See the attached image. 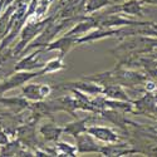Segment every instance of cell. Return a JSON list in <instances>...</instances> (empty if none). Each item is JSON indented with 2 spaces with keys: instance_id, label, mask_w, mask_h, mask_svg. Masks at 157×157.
<instances>
[{
  "instance_id": "cell-1",
  "label": "cell",
  "mask_w": 157,
  "mask_h": 157,
  "mask_svg": "<svg viewBox=\"0 0 157 157\" xmlns=\"http://www.w3.org/2000/svg\"><path fill=\"white\" fill-rule=\"evenodd\" d=\"M54 18V15L52 17H47L44 19H34V18H28L27 23L23 27L21 32H20V40L18 42V44L15 47L11 48V52L14 57L17 58L20 53H23V50L27 48L28 44H30L34 39L42 33V30L47 27V24Z\"/></svg>"
},
{
  "instance_id": "cell-2",
  "label": "cell",
  "mask_w": 157,
  "mask_h": 157,
  "mask_svg": "<svg viewBox=\"0 0 157 157\" xmlns=\"http://www.w3.org/2000/svg\"><path fill=\"white\" fill-rule=\"evenodd\" d=\"M43 74H45L43 68L38 71H18V72L13 71V73H10L8 77L0 81V96L5 94L11 89L23 87L25 83L32 81L33 78L40 77Z\"/></svg>"
},
{
  "instance_id": "cell-3",
  "label": "cell",
  "mask_w": 157,
  "mask_h": 157,
  "mask_svg": "<svg viewBox=\"0 0 157 157\" xmlns=\"http://www.w3.org/2000/svg\"><path fill=\"white\" fill-rule=\"evenodd\" d=\"M143 4L141 0H127L121 4H111L107 6L104 14H126V15H138L143 17Z\"/></svg>"
},
{
  "instance_id": "cell-4",
  "label": "cell",
  "mask_w": 157,
  "mask_h": 157,
  "mask_svg": "<svg viewBox=\"0 0 157 157\" xmlns=\"http://www.w3.org/2000/svg\"><path fill=\"white\" fill-rule=\"evenodd\" d=\"M45 52V48H36L28 56H24L17 64L14 65V71H38L42 69L45 63H42V53Z\"/></svg>"
},
{
  "instance_id": "cell-5",
  "label": "cell",
  "mask_w": 157,
  "mask_h": 157,
  "mask_svg": "<svg viewBox=\"0 0 157 157\" xmlns=\"http://www.w3.org/2000/svg\"><path fill=\"white\" fill-rule=\"evenodd\" d=\"M52 88L49 84H40V83H30L24 84L21 87V96L30 102L44 101L49 94H52Z\"/></svg>"
},
{
  "instance_id": "cell-6",
  "label": "cell",
  "mask_w": 157,
  "mask_h": 157,
  "mask_svg": "<svg viewBox=\"0 0 157 157\" xmlns=\"http://www.w3.org/2000/svg\"><path fill=\"white\" fill-rule=\"evenodd\" d=\"M75 146L78 153H99L102 147L97 143L96 138L88 132L81 133L75 137Z\"/></svg>"
},
{
  "instance_id": "cell-7",
  "label": "cell",
  "mask_w": 157,
  "mask_h": 157,
  "mask_svg": "<svg viewBox=\"0 0 157 157\" xmlns=\"http://www.w3.org/2000/svg\"><path fill=\"white\" fill-rule=\"evenodd\" d=\"M78 44V38L75 36H72V35H67L64 34L63 36L58 38V39H54L47 48H45V52H52V50H59L60 52V57L64 58V56L68 53V52Z\"/></svg>"
},
{
  "instance_id": "cell-8",
  "label": "cell",
  "mask_w": 157,
  "mask_h": 157,
  "mask_svg": "<svg viewBox=\"0 0 157 157\" xmlns=\"http://www.w3.org/2000/svg\"><path fill=\"white\" fill-rule=\"evenodd\" d=\"M87 132L92 135L96 140L104 142V143H114V142H118V140H120V136L117 135L113 129H111L108 127H103V126L88 127Z\"/></svg>"
},
{
  "instance_id": "cell-9",
  "label": "cell",
  "mask_w": 157,
  "mask_h": 157,
  "mask_svg": "<svg viewBox=\"0 0 157 157\" xmlns=\"http://www.w3.org/2000/svg\"><path fill=\"white\" fill-rule=\"evenodd\" d=\"M0 104L8 108H11L15 113L29 109L30 107V102L27 98H24L23 96L21 97H8V98L0 96Z\"/></svg>"
},
{
  "instance_id": "cell-10",
  "label": "cell",
  "mask_w": 157,
  "mask_h": 157,
  "mask_svg": "<svg viewBox=\"0 0 157 157\" xmlns=\"http://www.w3.org/2000/svg\"><path fill=\"white\" fill-rule=\"evenodd\" d=\"M15 135H18V140L24 143L25 146H30L33 143L36 142V137H35V128H34V123H25L20 127H18L15 129Z\"/></svg>"
},
{
  "instance_id": "cell-11",
  "label": "cell",
  "mask_w": 157,
  "mask_h": 157,
  "mask_svg": "<svg viewBox=\"0 0 157 157\" xmlns=\"http://www.w3.org/2000/svg\"><path fill=\"white\" fill-rule=\"evenodd\" d=\"M135 152H137V150H131L126 143L117 145V142H114V143H108L107 146H102L99 153L102 156L111 157V156H123L126 153H135Z\"/></svg>"
},
{
  "instance_id": "cell-12",
  "label": "cell",
  "mask_w": 157,
  "mask_h": 157,
  "mask_svg": "<svg viewBox=\"0 0 157 157\" xmlns=\"http://www.w3.org/2000/svg\"><path fill=\"white\" fill-rule=\"evenodd\" d=\"M39 133L49 142H58L60 136L64 133V127L57 126L56 123H47L39 128Z\"/></svg>"
},
{
  "instance_id": "cell-13",
  "label": "cell",
  "mask_w": 157,
  "mask_h": 157,
  "mask_svg": "<svg viewBox=\"0 0 157 157\" xmlns=\"http://www.w3.org/2000/svg\"><path fill=\"white\" fill-rule=\"evenodd\" d=\"M63 88H75L79 89L87 94H102L103 86L98 83H86V82H73V83H65L62 86Z\"/></svg>"
},
{
  "instance_id": "cell-14",
  "label": "cell",
  "mask_w": 157,
  "mask_h": 157,
  "mask_svg": "<svg viewBox=\"0 0 157 157\" xmlns=\"http://www.w3.org/2000/svg\"><path fill=\"white\" fill-rule=\"evenodd\" d=\"M92 120V117H87V118H83V120H75L74 122H71L68 124L64 126V133H67L69 136H73L74 138L81 135V133H84L87 132V123Z\"/></svg>"
},
{
  "instance_id": "cell-15",
  "label": "cell",
  "mask_w": 157,
  "mask_h": 157,
  "mask_svg": "<svg viewBox=\"0 0 157 157\" xmlns=\"http://www.w3.org/2000/svg\"><path fill=\"white\" fill-rule=\"evenodd\" d=\"M102 96H104L106 98L109 99H116V101H126L128 102V96L126 94L124 90L117 84H107L103 86V90H102Z\"/></svg>"
},
{
  "instance_id": "cell-16",
  "label": "cell",
  "mask_w": 157,
  "mask_h": 157,
  "mask_svg": "<svg viewBox=\"0 0 157 157\" xmlns=\"http://www.w3.org/2000/svg\"><path fill=\"white\" fill-rule=\"evenodd\" d=\"M24 147L19 140L9 141L6 145L0 147V156H19V152Z\"/></svg>"
},
{
  "instance_id": "cell-17",
  "label": "cell",
  "mask_w": 157,
  "mask_h": 157,
  "mask_svg": "<svg viewBox=\"0 0 157 157\" xmlns=\"http://www.w3.org/2000/svg\"><path fill=\"white\" fill-rule=\"evenodd\" d=\"M53 3H54V0H36L35 11H34V14L30 15L29 18H34V19H38V20L47 18L45 14H47L49 6L53 4Z\"/></svg>"
},
{
  "instance_id": "cell-18",
  "label": "cell",
  "mask_w": 157,
  "mask_h": 157,
  "mask_svg": "<svg viewBox=\"0 0 157 157\" xmlns=\"http://www.w3.org/2000/svg\"><path fill=\"white\" fill-rule=\"evenodd\" d=\"M65 68V64L63 62V57H57V58H53L45 63V65L43 67V71L45 74H50V73H56V72H59L62 69Z\"/></svg>"
},
{
  "instance_id": "cell-19",
  "label": "cell",
  "mask_w": 157,
  "mask_h": 157,
  "mask_svg": "<svg viewBox=\"0 0 157 157\" xmlns=\"http://www.w3.org/2000/svg\"><path fill=\"white\" fill-rule=\"evenodd\" d=\"M56 153L57 156H77V146L65 142H56Z\"/></svg>"
},
{
  "instance_id": "cell-20",
  "label": "cell",
  "mask_w": 157,
  "mask_h": 157,
  "mask_svg": "<svg viewBox=\"0 0 157 157\" xmlns=\"http://www.w3.org/2000/svg\"><path fill=\"white\" fill-rule=\"evenodd\" d=\"M111 0H87L86 2V14H93V13L109 6Z\"/></svg>"
},
{
  "instance_id": "cell-21",
  "label": "cell",
  "mask_w": 157,
  "mask_h": 157,
  "mask_svg": "<svg viewBox=\"0 0 157 157\" xmlns=\"http://www.w3.org/2000/svg\"><path fill=\"white\" fill-rule=\"evenodd\" d=\"M5 65H6V63H4L3 65H0V81L4 79L5 77H8V75L11 73L10 71H8V69L5 68Z\"/></svg>"
},
{
  "instance_id": "cell-22",
  "label": "cell",
  "mask_w": 157,
  "mask_h": 157,
  "mask_svg": "<svg viewBox=\"0 0 157 157\" xmlns=\"http://www.w3.org/2000/svg\"><path fill=\"white\" fill-rule=\"evenodd\" d=\"M30 2H32V0H15L14 4L17 6H19V5H29Z\"/></svg>"
},
{
  "instance_id": "cell-23",
  "label": "cell",
  "mask_w": 157,
  "mask_h": 157,
  "mask_svg": "<svg viewBox=\"0 0 157 157\" xmlns=\"http://www.w3.org/2000/svg\"><path fill=\"white\" fill-rule=\"evenodd\" d=\"M142 4H151V5H157V0H141Z\"/></svg>"
},
{
  "instance_id": "cell-24",
  "label": "cell",
  "mask_w": 157,
  "mask_h": 157,
  "mask_svg": "<svg viewBox=\"0 0 157 157\" xmlns=\"http://www.w3.org/2000/svg\"><path fill=\"white\" fill-rule=\"evenodd\" d=\"M14 2H15V0H4V9L10 6L11 4H14Z\"/></svg>"
},
{
  "instance_id": "cell-25",
  "label": "cell",
  "mask_w": 157,
  "mask_h": 157,
  "mask_svg": "<svg viewBox=\"0 0 157 157\" xmlns=\"http://www.w3.org/2000/svg\"><path fill=\"white\" fill-rule=\"evenodd\" d=\"M3 11H4V0H0V17H2Z\"/></svg>"
},
{
  "instance_id": "cell-26",
  "label": "cell",
  "mask_w": 157,
  "mask_h": 157,
  "mask_svg": "<svg viewBox=\"0 0 157 157\" xmlns=\"http://www.w3.org/2000/svg\"><path fill=\"white\" fill-rule=\"evenodd\" d=\"M3 64H4V60H3L2 57H0V65H3Z\"/></svg>"
},
{
  "instance_id": "cell-27",
  "label": "cell",
  "mask_w": 157,
  "mask_h": 157,
  "mask_svg": "<svg viewBox=\"0 0 157 157\" xmlns=\"http://www.w3.org/2000/svg\"><path fill=\"white\" fill-rule=\"evenodd\" d=\"M3 118H4V116H0V121H2Z\"/></svg>"
},
{
  "instance_id": "cell-28",
  "label": "cell",
  "mask_w": 157,
  "mask_h": 157,
  "mask_svg": "<svg viewBox=\"0 0 157 157\" xmlns=\"http://www.w3.org/2000/svg\"><path fill=\"white\" fill-rule=\"evenodd\" d=\"M63 2H65V0H63Z\"/></svg>"
}]
</instances>
